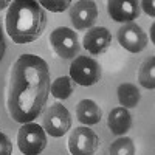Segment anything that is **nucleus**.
Listing matches in <instances>:
<instances>
[{"label": "nucleus", "mask_w": 155, "mask_h": 155, "mask_svg": "<svg viewBox=\"0 0 155 155\" xmlns=\"http://www.w3.org/2000/svg\"><path fill=\"white\" fill-rule=\"evenodd\" d=\"M110 44H112V34L106 27L90 28L85 33L84 41H82L84 48L93 56H98L101 53H104V51L110 47Z\"/></svg>", "instance_id": "obj_10"}, {"label": "nucleus", "mask_w": 155, "mask_h": 155, "mask_svg": "<svg viewBox=\"0 0 155 155\" xmlns=\"http://www.w3.org/2000/svg\"><path fill=\"white\" fill-rule=\"evenodd\" d=\"M42 126L44 130L50 134L51 137L59 138L64 137L71 127V116L67 107H64L62 104H53L50 106L44 116H42Z\"/></svg>", "instance_id": "obj_4"}, {"label": "nucleus", "mask_w": 155, "mask_h": 155, "mask_svg": "<svg viewBox=\"0 0 155 155\" xmlns=\"http://www.w3.org/2000/svg\"><path fill=\"white\" fill-rule=\"evenodd\" d=\"M99 149V137L87 126L74 127L68 137V150L71 155H95Z\"/></svg>", "instance_id": "obj_7"}, {"label": "nucleus", "mask_w": 155, "mask_h": 155, "mask_svg": "<svg viewBox=\"0 0 155 155\" xmlns=\"http://www.w3.org/2000/svg\"><path fill=\"white\" fill-rule=\"evenodd\" d=\"M39 5H41V6H45L47 9L53 11V12H62V11H65V9L71 5V2H70V0H61V2H50V0H41V2H39Z\"/></svg>", "instance_id": "obj_18"}, {"label": "nucleus", "mask_w": 155, "mask_h": 155, "mask_svg": "<svg viewBox=\"0 0 155 155\" xmlns=\"http://www.w3.org/2000/svg\"><path fill=\"white\" fill-rule=\"evenodd\" d=\"M6 33L16 44H30L42 36L47 27L44 8L33 0H16L6 11Z\"/></svg>", "instance_id": "obj_2"}, {"label": "nucleus", "mask_w": 155, "mask_h": 155, "mask_svg": "<svg viewBox=\"0 0 155 155\" xmlns=\"http://www.w3.org/2000/svg\"><path fill=\"white\" fill-rule=\"evenodd\" d=\"M76 116L82 124L93 126V124H98L101 121L102 110L99 109V106L95 101L82 99V101L78 102V106H76Z\"/></svg>", "instance_id": "obj_12"}, {"label": "nucleus", "mask_w": 155, "mask_h": 155, "mask_svg": "<svg viewBox=\"0 0 155 155\" xmlns=\"http://www.w3.org/2000/svg\"><path fill=\"white\" fill-rule=\"evenodd\" d=\"M141 6H143V9H144V12H147L149 16H155V9H153V2L152 0H143L141 2Z\"/></svg>", "instance_id": "obj_20"}, {"label": "nucleus", "mask_w": 155, "mask_h": 155, "mask_svg": "<svg viewBox=\"0 0 155 155\" xmlns=\"http://www.w3.org/2000/svg\"><path fill=\"white\" fill-rule=\"evenodd\" d=\"M50 68L36 54H22L11 68L6 106L16 123L27 124L44 110L50 95Z\"/></svg>", "instance_id": "obj_1"}, {"label": "nucleus", "mask_w": 155, "mask_h": 155, "mask_svg": "<svg viewBox=\"0 0 155 155\" xmlns=\"http://www.w3.org/2000/svg\"><path fill=\"white\" fill-rule=\"evenodd\" d=\"M116 37H118L120 45L130 53H140L147 45V34L143 31L140 25L134 22L123 25L116 33Z\"/></svg>", "instance_id": "obj_8"}, {"label": "nucleus", "mask_w": 155, "mask_h": 155, "mask_svg": "<svg viewBox=\"0 0 155 155\" xmlns=\"http://www.w3.org/2000/svg\"><path fill=\"white\" fill-rule=\"evenodd\" d=\"M98 17V6L90 0H79L70 5V20L76 30H87Z\"/></svg>", "instance_id": "obj_9"}, {"label": "nucleus", "mask_w": 155, "mask_h": 155, "mask_svg": "<svg viewBox=\"0 0 155 155\" xmlns=\"http://www.w3.org/2000/svg\"><path fill=\"white\" fill-rule=\"evenodd\" d=\"M17 146L25 155H39L47 147V135L42 126L36 123L23 124L17 132Z\"/></svg>", "instance_id": "obj_3"}, {"label": "nucleus", "mask_w": 155, "mask_h": 155, "mask_svg": "<svg viewBox=\"0 0 155 155\" xmlns=\"http://www.w3.org/2000/svg\"><path fill=\"white\" fill-rule=\"evenodd\" d=\"M11 152H12V143L3 132H0V155H11Z\"/></svg>", "instance_id": "obj_19"}, {"label": "nucleus", "mask_w": 155, "mask_h": 155, "mask_svg": "<svg viewBox=\"0 0 155 155\" xmlns=\"http://www.w3.org/2000/svg\"><path fill=\"white\" fill-rule=\"evenodd\" d=\"M107 126L115 135H124L132 126V116L124 107H116L109 113Z\"/></svg>", "instance_id": "obj_13"}, {"label": "nucleus", "mask_w": 155, "mask_h": 155, "mask_svg": "<svg viewBox=\"0 0 155 155\" xmlns=\"http://www.w3.org/2000/svg\"><path fill=\"white\" fill-rule=\"evenodd\" d=\"M107 12L115 22H132L140 16V3L135 0H110Z\"/></svg>", "instance_id": "obj_11"}, {"label": "nucleus", "mask_w": 155, "mask_h": 155, "mask_svg": "<svg viewBox=\"0 0 155 155\" xmlns=\"http://www.w3.org/2000/svg\"><path fill=\"white\" fill-rule=\"evenodd\" d=\"M50 44L53 47L54 53L62 59H71L78 56V53L81 50L78 34L68 27H59L51 31Z\"/></svg>", "instance_id": "obj_6"}, {"label": "nucleus", "mask_w": 155, "mask_h": 155, "mask_svg": "<svg viewBox=\"0 0 155 155\" xmlns=\"http://www.w3.org/2000/svg\"><path fill=\"white\" fill-rule=\"evenodd\" d=\"M118 93V101L120 104L124 107V109H132V107H137L138 102L141 99V93L137 85L134 84H121L116 90Z\"/></svg>", "instance_id": "obj_14"}, {"label": "nucleus", "mask_w": 155, "mask_h": 155, "mask_svg": "<svg viewBox=\"0 0 155 155\" xmlns=\"http://www.w3.org/2000/svg\"><path fill=\"white\" fill-rule=\"evenodd\" d=\"M74 90V82L70 76H61L54 79L50 85V92L56 99H67Z\"/></svg>", "instance_id": "obj_16"}, {"label": "nucleus", "mask_w": 155, "mask_h": 155, "mask_svg": "<svg viewBox=\"0 0 155 155\" xmlns=\"http://www.w3.org/2000/svg\"><path fill=\"white\" fill-rule=\"evenodd\" d=\"M70 78L73 82L84 87L95 85L101 79V67L92 58L78 56L70 65Z\"/></svg>", "instance_id": "obj_5"}, {"label": "nucleus", "mask_w": 155, "mask_h": 155, "mask_svg": "<svg viewBox=\"0 0 155 155\" xmlns=\"http://www.w3.org/2000/svg\"><path fill=\"white\" fill-rule=\"evenodd\" d=\"M150 39H152V42H155V25L150 27Z\"/></svg>", "instance_id": "obj_22"}, {"label": "nucleus", "mask_w": 155, "mask_h": 155, "mask_svg": "<svg viewBox=\"0 0 155 155\" xmlns=\"http://www.w3.org/2000/svg\"><path fill=\"white\" fill-rule=\"evenodd\" d=\"M138 81L147 90L155 88V58L149 56L138 68Z\"/></svg>", "instance_id": "obj_15"}, {"label": "nucleus", "mask_w": 155, "mask_h": 155, "mask_svg": "<svg viewBox=\"0 0 155 155\" xmlns=\"http://www.w3.org/2000/svg\"><path fill=\"white\" fill-rule=\"evenodd\" d=\"M5 6H8V2H0V9H3Z\"/></svg>", "instance_id": "obj_23"}, {"label": "nucleus", "mask_w": 155, "mask_h": 155, "mask_svg": "<svg viewBox=\"0 0 155 155\" xmlns=\"http://www.w3.org/2000/svg\"><path fill=\"white\" fill-rule=\"evenodd\" d=\"M110 155H135V144L129 137L115 140L110 146Z\"/></svg>", "instance_id": "obj_17"}, {"label": "nucleus", "mask_w": 155, "mask_h": 155, "mask_svg": "<svg viewBox=\"0 0 155 155\" xmlns=\"http://www.w3.org/2000/svg\"><path fill=\"white\" fill-rule=\"evenodd\" d=\"M5 51H6V42H5V36H3L2 25H0V61L3 59V56H5Z\"/></svg>", "instance_id": "obj_21"}]
</instances>
